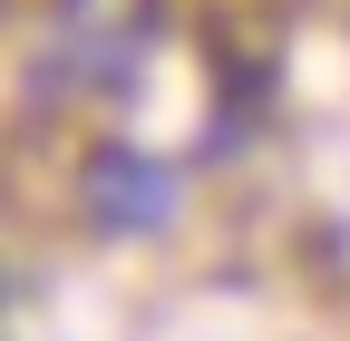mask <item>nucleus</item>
<instances>
[{"mask_svg":"<svg viewBox=\"0 0 350 341\" xmlns=\"http://www.w3.org/2000/svg\"><path fill=\"white\" fill-rule=\"evenodd\" d=\"M156 49V0H59L49 10V78L59 88H137Z\"/></svg>","mask_w":350,"mask_h":341,"instance_id":"1","label":"nucleus"},{"mask_svg":"<svg viewBox=\"0 0 350 341\" xmlns=\"http://www.w3.org/2000/svg\"><path fill=\"white\" fill-rule=\"evenodd\" d=\"M78 195H88V225L98 234H165V215H175V166L165 156H137V147H98L88 156V176H78Z\"/></svg>","mask_w":350,"mask_h":341,"instance_id":"2","label":"nucleus"}]
</instances>
